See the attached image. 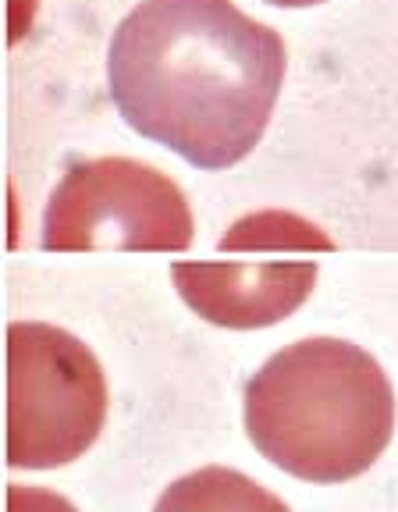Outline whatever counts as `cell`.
<instances>
[{
	"label": "cell",
	"instance_id": "5",
	"mask_svg": "<svg viewBox=\"0 0 398 512\" xmlns=\"http://www.w3.org/2000/svg\"><path fill=\"white\" fill-rule=\"evenodd\" d=\"M239 224L260 249L256 260L175 264L171 281L185 306L217 328H271L310 299L320 274L313 256L331 253L335 242L288 210H260Z\"/></svg>",
	"mask_w": 398,
	"mask_h": 512
},
{
	"label": "cell",
	"instance_id": "8",
	"mask_svg": "<svg viewBox=\"0 0 398 512\" xmlns=\"http://www.w3.org/2000/svg\"><path fill=\"white\" fill-rule=\"evenodd\" d=\"M274 8H313V4H324V0H267Z\"/></svg>",
	"mask_w": 398,
	"mask_h": 512
},
{
	"label": "cell",
	"instance_id": "6",
	"mask_svg": "<svg viewBox=\"0 0 398 512\" xmlns=\"http://www.w3.org/2000/svg\"><path fill=\"white\" fill-rule=\"evenodd\" d=\"M153 512H292L274 491L231 466H203L164 488Z\"/></svg>",
	"mask_w": 398,
	"mask_h": 512
},
{
	"label": "cell",
	"instance_id": "4",
	"mask_svg": "<svg viewBox=\"0 0 398 512\" xmlns=\"http://www.w3.org/2000/svg\"><path fill=\"white\" fill-rule=\"evenodd\" d=\"M192 235V210L175 178L132 157L72 164L43 214V249L54 253H185Z\"/></svg>",
	"mask_w": 398,
	"mask_h": 512
},
{
	"label": "cell",
	"instance_id": "1",
	"mask_svg": "<svg viewBox=\"0 0 398 512\" xmlns=\"http://www.w3.org/2000/svg\"><path fill=\"white\" fill-rule=\"evenodd\" d=\"M285 68L278 29L231 0H143L107 50L121 118L203 171H224L256 150Z\"/></svg>",
	"mask_w": 398,
	"mask_h": 512
},
{
	"label": "cell",
	"instance_id": "3",
	"mask_svg": "<svg viewBox=\"0 0 398 512\" xmlns=\"http://www.w3.org/2000/svg\"><path fill=\"white\" fill-rule=\"evenodd\" d=\"M107 420V377L72 331L15 320L8 328V466L54 470L86 456Z\"/></svg>",
	"mask_w": 398,
	"mask_h": 512
},
{
	"label": "cell",
	"instance_id": "2",
	"mask_svg": "<svg viewBox=\"0 0 398 512\" xmlns=\"http://www.w3.org/2000/svg\"><path fill=\"white\" fill-rule=\"evenodd\" d=\"M246 434L278 470L345 484L384 456L395 434V388L356 342L303 338L249 377Z\"/></svg>",
	"mask_w": 398,
	"mask_h": 512
},
{
	"label": "cell",
	"instance_id": "7",
	"mask_svg": "<svg viewBox=\"0 0 398 512\" xmlns=\"http://www.w3.org/2000/svg\"><path fill=\"white\" fill-rule=\"evenodd\" d=\"M8 512H79L68 498L47 488H25V484H8Z\"/></svg>",
	"mask_w": 398,
	"mask_h": 512
}]
</instances>
